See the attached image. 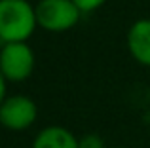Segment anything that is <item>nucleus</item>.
Here are the masks:
<instances>
[{"label":"nucleus","instance_id":"nucleus-1","mask_svg":"<svg viewBox=\"0 0 150 148\" xmlns=\"http://www.w3.org/2000/svg\"><path fill=\"white\" fill-rule=\"evenodd\" d=\"M38 27L36 8L29 0H0V40L2 44L27 42Z\"/></svg>","mask_w":150,"mask_h":148},{"label":"nucleus","instance_id":"nucleus-2","mask_svg":"<svg viewBox=\"0 0 150 148\" xmlns=\"http://www.w3.org/2000/svg\"><path fill=\"white\" fill-rule=\"evenodd\" d=\"M36 8L38 27L48 32H65L80 21V8L72 0H38Z\"/></svg>","mask_w":150,"mask_h":148},{"label":"nucleus","instance_id":"nucleus-3","mask_svg":"<svg viewBox=\"0 0 150 148\" xmlns=\"http://www.w3.org/2000/svg\"><path fill=\"white\" fill-rule=\"evenodd\" d=\"M36 57L27 42H13V44H2L0 49V72L8 82H25L34 72Z\"/></svg>","mask_w":150,"mask_h":148},{"label":"nucleus","instance_id":"nucleus-4","mask_svg":"<svg viewBox=\"0 0 150 148\" xmlns=\"http://www.w3.org/2000/svg\"><path fill=\"white\" fill-rule=\"evenodd\" d=\"M38 118V106L30 97L15 93L8 95L0 103V123L4 129L19 133L27 131Z\"/></svg>","mask_w":150,"mask_h":148},{"label":"nucleus","instance_id":"nucleus-5","mask_svg":"<svg viewBox=\"0 0 150 148\" xmlns=\"http://www.w3.org/2000/svg\"><path fill=\"white\" fill-rule=\"evenodd\" d=\"M129 55L143 67H150V19H137L127 30Z\"/></svg>","mask_w":150,"mask_h":148},{"label":"nucleus","instance_id":"nucleus-6","mask_svg":"<svg viewBox=\"0 0 150 148\" xmlns=\"http://www.w3.org/2000/svg\"><path fill=\"white\" fill-rule=\"evenodd\" d=\"M30 148H78V139L63 125H46L34 135Z\"/></svg>","mask_w":150,"mask_h":148},{"label":"nucleus","instance_id":"nucleus-7","mask_svg":"<svg viewBox=\"0 0 150 148\" xmlns=\"http://www.w3.org/2000/svg\"><path fill=\"white\" fill-rule=\"evenodd\" d=\"M78 148H106V146H105V141H103L101 135L88 133L78 139Z\"/></svg>","mask_w":150,"mask_h":148},{"label":"nucleus","instance_id":"nucleus-8","mask_svg":"<svg viewBox=\"0 0 150 148\" xmlns=\"http://www.w3.org/2000/svg\"><path fill=\"white\" fill-rule=\"evenodd\" d=\"M72 2L76 4L78 8H80L82 13H88V11H95V10H99V8L106 2V0H72Z\"/></svg>","mask_w":150,"mask_h":148},{"label":"nucleus","instance_id":"nucleus-9","mask_svg":"<svg viewBox=\"0 0 150 148\" xmlns=\"http://www.w3.org/2000/svg\"><path fill=\"white\" fill-rule=\"evenodd\" d=\"M108 148H129V146H108Z\"/></svg>","mask_w":150,"mask_h":148}]
</instances>
